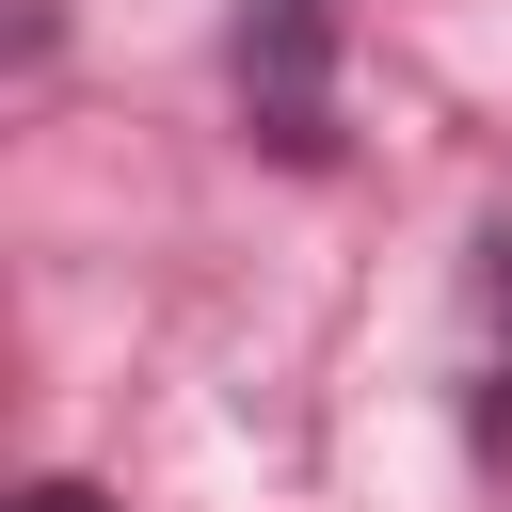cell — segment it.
Listing matches in <instances>:
<instances>
[{"mask_svg": "<svg viewBox=\"0 0 512 512\" xmlns=\"http://www.w3.org/2000/svg\"><path fill=\"white\" fill-rule=\"evenodd\" d=\"M224 112L256 160H336V0H224Z\"/></svg>", "mask_w": 512, "mask_h": 512, "instance_id": "6da1fadb", "label": "cell"}, {"mask_svg": "<svg viewBox=\"0 0 512 512\" xmlns=\"http://www.w3.org/2000/svg\"><path fill=\"white\" fill-rule=\"evenodd\" d=\"M448 384H464V464L512 480V224L464 240V352H448Z\"/></svg>", "mask_w": 512, "mask_h": 512, "instance_id": "7a4b0ae2", "label": "cell"}, {"mask_svg": "<svg viewBox=\"0 0 512 512\" xmlns=\"http://www.w3.org/2000/svg\"><path fill=\"white\" fill-rule=\"evenodd\" d=\"M16 512H112V496H96V480H32Z\"/></svg>", "mask_w": 512, "mask_h": 512, "instance_id": "3957f363", "label": "cell"}]
</instances>
